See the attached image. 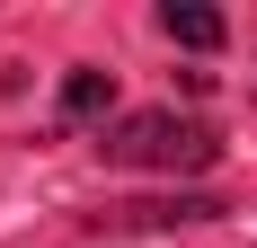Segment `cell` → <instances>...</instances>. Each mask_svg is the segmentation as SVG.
Listing matches in <instances>:
<instances>
[{
  "instance_id": "obj_1",
  "label": "cell",
  "mask_w": 257,
  "mask_h": 248,
  "mask_svg": "<svg viewBox=\"0 0 257 248\" xmlns=\"http://www.w3.org/2000/svg\"><path fill=\"white\" fill-rule=\"evenodd\" d=\"M213 133L186 115H124L115 133H106V160L115 169H213Z\"/></svg>"
},
{
  "instance_id": "obj_2",
  "label": "cell",
  "mask_w": 257,
  "mask_h": 248,
  "mask_svg": "<svg viewBox=\"0 0 257 248\" xmlns=\"http://www.w3.org/2000/svg\"><path fill=\"white\" fill-rule=\"evenodd\" d=\"M160 27H169L186 53H213L222 36H231V27H222V9H204V0H169V9H160Z\"/></svg>"
},
{
  "instance_id": "obj_3",
  "label": "cell",
  "mask_w": 257,
  "mask_h": 248,
  "mask_svg": "<svg viewBox=\"0 0 257 248\" xmlns=\"http://www.w3.org/2000/svg\"><path fill=\"white\" fill-rule=\"evenodd\" d=\"M106 106H115V71H71V80H62V115H71V124L106 115Z\"/></svg>"
}]
</instances>
